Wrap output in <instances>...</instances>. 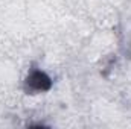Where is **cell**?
<instances>
[{
    "label": "cell",
    "instance_id": "6da1fadb",
    "mask_svg": "<svg viewBox=\"0 0 131 129\" xmlns=\"http://www.w3.org/2000/svg\"><path fill=\"white\" fill-rule=\"evenodd\" d=\"M52 88V79L40 68H32L25 81V90L31 94L44 93Z\"/></svg>",
    "mask_w": 131,
    "mask_h": 129
}]
</instances>
